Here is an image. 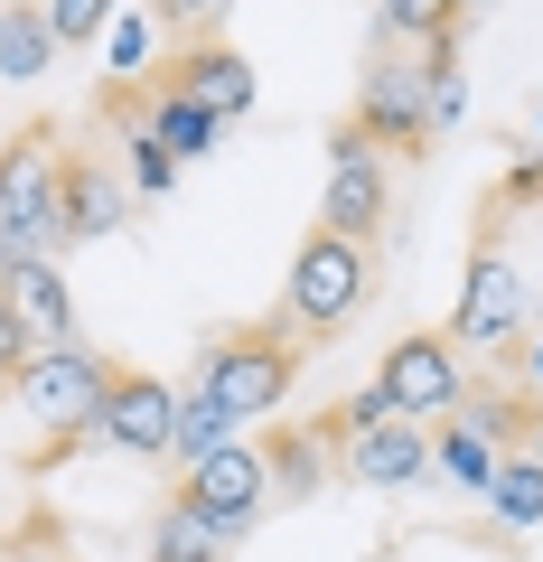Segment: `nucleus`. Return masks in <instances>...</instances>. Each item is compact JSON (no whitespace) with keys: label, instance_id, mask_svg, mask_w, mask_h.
Listing matches in <instances>:
<instances>
[{"label":"nucleus","instance_id":"nucleus-17","mask_svg":"<svg viewBox=\"0 0 543 562\" xmlns=\"http://www.w3.org/2000/svg\"><path fill=\"white\" fill-rule=\"evenodd\" d=\"M487 516H497L506 535H534V525H543V441H516L497 460V479H487Z\"/></svg>","mask_w":543,"mask_h":562},{"label":"nucleus","instance_id":"nucleus-10","mask_svg":"<svg viewBox=\"0 0 543 562\" xmlns=\"http://www.w3.org/2000/svg\"><path fill=\"white\" fill-rule=\"evenodd\" d=\"M160 85H169V94H188L197 113H216V122H244V113H253V94H262L253 57H244L235 38H188L179 57L160 66Z\"/></svg>","mask_w":543,"mask_h":562},{"label":"nucleus","instance_id":"nucleus-13","mask_svg":"<svg viewBox=\"0 0 543 562\" xmlns=\"http://www.w3.org/2000/svg\"><path fill=\"white\" fill-rule=\"evenodd\" d=\"M0 301H10V319H20L38 347H66V338H76V291H66L57 262H38V254L10 262V272H0Z\"/></svg>","mask_w":543,"mask_h":562},{"label":"nucleus","instance_id":"nucleus-18","mask_svg":"<svg viewBox=\"0 0 543 562\" xmlns=\"http://www.w3.org/2000/svg\"><path fill=\"white\" fill-rule=\"evenodd\" d=\"M57 57H66V47H57V29H47L38 0H0V76H10V85H38Z\"/></svg>","mask_w":543,"mask_h":562},{"label":"nucleus","instance_id":"nucleus-29","mask_svg":"<svg viewBox=\"0 0 543 562\" xmlns=\"http://www.w3.org/2000/svg\"><path fill=\"white\" fill-rule=\"evenodd\" d=\"M516 366H524V375L543 384V338H524V347H516Z\"/></svg>","mask_w":543,"mask_h":562},{"label":"nucleus","instance_id":"nucleus-1","mask_svg":"<svg viewBox=\"0 0 543 562\" xmlns=\"http://www.w3.org/2000/svg\"><path fill=\"white\" fill-rule=\"evenodd\" d=\"M301 366H309V338L272 310V319H244V328H225V338H206L197 347V394H216L225 413L253 431V422H272L291 403V384H301Z\"/></svg>","mask_w":543,"mask_h":562},{"label":"nucleus","instance_id":"nucleus-12","mask_svg":"<svg viewBox=\"0 0 543 562\" xmlns=\"http://www.w3.org/2000/svg\"><path fill=\"white\" fill-rule=\"evenodd\" d=\"M338 469L357 487H412V479H431V422H375V431H357V441L338 450Z\"/></svg>","mask_w":543,"mask_h":562},{"label":"nucleus","instance_id":"nucleus-16","mask_svg":"<svg viewBox=\"0 0 543 562\" xmlns=\"http://www.w3.org/2000/svg\"><path fill=\"white\" fill-rule=\"evenodd\" d=\"M253 441H262V460H272V497H319V487L338 479V450H328L309 422L301 431H253Z\"/></svg>","mask_w":543,"mask_h":562},{"label":"nucleus","instance_id":"nucleus-28","mask_svg":"<svg viewBox=\"0 0 543 562\" xmlns=\"http://www.w3.org/2000/svg\"><path fill=\"white\" fill-rule=\"evenodd\" d=\"M10 562H76V553L57 543V525H29V535H20V553H10Z\"/></svg>","mask_w":543,"mask_h":562},{"label":"nucleus","instance_id":"nucleus-5","mask_svg":"<svg viewBox=\"0 0 543 562\" xmlns=\"http://www.w3.org/2000/svg\"><path fill=\"white\" fill-rule=\"evenodd\" d=\"M57 169H66V140L57 122H20L0 140V225L20 235V262H57L66 254V225H57Z\"/></svg>","mask_w":543,"mask_h":562},{"label":"nucleus","instance_id":"nucleus-2","mask_svg":"<svg viewBox=\"0 0 543 562\" xmlns=\"http://www.w3.org/2000/svg\"><path fill=\"white\" fill-rule=\"evenodd\" d=\"M506 225H516V206L487 188L478 235H468V272H460V310H450L460 357H516L524 347V262L506 244Z\"/></svg>","mask_w":543,"mask_h":562},{"label":"nucleus","instance_id":"nucleus-32","mask_svg":"<svg viewBox=\"0 0 543 562\" xmlns=\"http://www.w3.org/2000/svg\"><path fill=\"white\" fill-rule=\"evenodd\" d=\"M0 562H10V553H0Z\"/></svg>","mask_w":543,"mask_h":562},{"label":"nucleus","instance_id":"nucleus-8","mask_svg":"<svg viewBox=\"0 0 543 562\" xmlns=\"http://www.w3.org/2000/svg\"><path fill=\"white\" fill-rule=\"evenodd\" d=\"M179 497L197 506V516H216L225 535L244 543L262 525V506H272V460H262V441L244 431V441H225V450H206V460L179 469Z\"/></svg>","mask_w":543,"mask_h":562},{"label":"nucleus","instance_id":"nucleus-26","mask_svg":"<svg viewBox=\"0 0 543 562\" xmlns=\"http://www.w3.org/2000/svg\"><path fill=\"white\" fill-rule=\"evenodd\" d=\"M150 38H160V20H150V10H142V20H122V29H113V76H122V85H132V76L150 66Z\"/></svg>","mask_w":543,"mask_h":562},{"label":"nucleus","instance_id":"nucleus-3","mask_svg":"<svg viewBox=\"0 0 543 562\" xmlns=\"http://www.w3.org/2000/svg\"><path fill=\"white\" fill-rule=\"evenodd\" d=\"M365 301H375V244H347L328 225H309V244L291 254V281H282V319L309 347H328V338L357 328Z\"/></svg>","mask_w":543,"mask_h":562},{"label":"nucleus","instance_id":"nucleus-22","mask_svg":"<svg viewBox=\"0 0 543 562\" xmlns=\"http://www.w3.org/2000/svg\"><path fill=\"white\" fill-rule=\"evenodd\" d=\"M460 0H384V38H412V47H460Z\"/></svg>","mask_w":543,"mask_h":562},{"label":"nucleus","instance_id":"nucleus-7","mask_svg":"<svg viewBox=\"0 0 543 562\" xmlns=\"http://www.w3.org/2000/svg\"><path fill=\"white\" fill-rule=\"evenodd\" d=\"M375 384H384V403H394L403 422H450L460 394H468V357H460L450 328H403V338L384 347Z\"/></svg>","mask_w":543,"mask_h":562},{"label":"nucleus","instance_id":"nucleus-20","mask_svg":"<svg viewBox=\"0 0 543 562\" xmlns=\"http://www.w3.org/2000/svg\"><path fill=\"white\" fill-rule=\"evenodd\" d=\"M225 441H244V422L225 413L216 394H197V384H179V431H169V460H206V450H225Z\"/></svg>","mask_w":543,"mask_h":562},{"label":"nucleus","instance_id":"nucleus-6","mask_svg":"<svg viewBox=\"0 0 543 562\" xmlns=\"http://www.w3.org/2000/svg\"><path fill=\"white\" fill-rule=\"evenodd\" d=\"M460 47H422V57H375L357 76V122L375 132V150H403V160H422L431 140V66H450Z\"/></svg>","mask_w":543,"mask_h":562},{"label":"nucleus","instance_id":"nucleus-31","mask_svg":"<svg viewBox=\"0 0 543 562\" xmlns=\"http://www.w3.org/2000/svg\"><path fill=\"white\" fill-rule=\"evenodd\" d=\"M534 132H543V122H534Z\"/></svg>","mask_w":543,"mask_h":562},{"label":"nucleus","instance_id":"nucleus-4","mask_svg":"<svg viewBox=\"0 0 543 562\" xmlns=\"http://www.w3.org/2000/svg\"><path fill=\"white\" fill-rule=\"evenodd\" d=\"M103 394H113V357H94L84 338H66V347H38V357L20 366V394H10V403L47 431V460H57V450H84V441H94Z\"/></svg>","mask_w":543,"mask_h":562},{"label":"nucleus","instance_id":"nucleus-19","mask_svg":"<svg viewBox=\"0 0 543 562\" xmlns=\"http://www.w3.org/2000/svg\"><path fill=\"white\" fill-rule=\"evenodd\" d=\"M235 553V535H225L216 516H197V506L169 487V506L150 516V562H225Z\"/></svg>","mask_w":543,"mask_h":562},{"label":"nucleus","instance_id":"nucleus-14","mask_svg":"<svg viewBox=\"0 0 543 562\" xmlns=\"http://www.w3.org/2000/svg\"><path fill=\"white\" fill-rule=\"evenodd\" d=\"M122 216H132V206H122V179L103 160H84V150H66V169H57V225H66V244L113 235Z\"/></svg>","mask_w":543,"mask_h":562},{"label":"nucleus","instance_id":"nucleus-23","mask_svg":"<svg viewBox=\"0 0 543 562\" xmlns=\"http://www.w3.org/2000/svg\"><path fill=\"white\" fill-rule=\"evenodd\" d=\"M142 10L188 47V38H225V10H235V0H142Z\"/></svg>","mask_w":543,"mask_h":562},{"label":"nucleus","instance_id":"nucleus-25","mask_svg":"<svg viewBox=\"0 0 543 562\" xmlns=\"http://www.w3.org/2000/svg\"><path fill=\"white\" fill-rule=\"evenodd\" d=\"M132 188H142V198H169V188H179V160H169L150 132H132Z\"/></svg>","mask_w":543,"mask_h":562},{"label":"nucleus","instance_id":"nucleus-21","mask_svg":"<svg viewBox=\"0 0 543 562\" xmlns=\"http://www.w3.org/2000/svg\"><path fill=\"white\" fill-rule=\"evenodd\" d=\"M497 460H506V450L478 441L468 422H441V431H431V469H441V479H460V487H478V497H487V479H497Z\"/></svg>","mask_w":543,"mask_h":562},{"label":"nucleus","instance_id":"nucleus-15","mask_svg":"<svg viewBox=\"0 0 543 562\" xmlns=\"http://www.w3.org/2000/svg\"><path fill=\"white\" fill-rule=\"evenodd\" d=\"M132 132H150V140L169 150V160L188 169L197 150H216V132H225V122H216V113H197L188 94H169V85L150 76V85H142V122H132Z\"/></svg>","mask_w":543,"mask_h":562},{"label":"nucleus","instance_id":"nucleus-9","mask_svg":"<svg viewBox=\"0 0 543 562\" xmlns=\"http://www.w3.org/2000/svg\"><path fill=\"white\" fill-rule=\"evenodd\" d=\"M169 431H179V384L142 375V366H113V394L94 413V441L122 460H169Z\"/></svg>","mask_w":543,"mask_h":562},{"label":"nucleus","instance_id":"nucleus-11","mask_svg":"<svg viewBox=\"0 0 543 562\" xmlns=\"http://www.w3.org/2000/svg\"><path fill=\"white\" fill-rule=\"evenodd\" d=\"M319 225L347 244H375L394 225V160L365 150V160H328V188H319Z\"/></svg>","mask_w":543,"mask_h":562},{"label":"nucleus","instance_id":"nucleus-24","mask_svg":"<svg viewBox=\"0 0 543 562\" xmlns=\"http://www.w3.org/2000/svg\"><path fill=\"white\" fill-rule=\"evenodd\" d=\"M38 10H47V29H57V47H94L122 0H38Z\"/></svg>","mask_w":543,"mask_h":562},{"label":"nucleus","instance_id":"nucleus-30","mask_svg":"<svg viewBox=\"0 0 543 562\" xmlns=\"http://www.w3.org/2000/svg\"><path fill=\"white\" fill-rule=\"evenodd\" d=\"M460 10H487V0H460Z\"/></svg>","mask_w":543,"mask_h":562},{"label":"nucleus","instance_id":"nucleus-27","mask_svg":"<svg viewBox=\"0 0 543 562\" xmlns=\"http://www.w3.org/2000/svg\"><path fill=\"white\" fill-rule=\"evenodd\" d=\"M29 357H38V338H29V328L10 319V301H0V403L20 394V366H29Z\"/></svg>","mask_w":543,"mask_h":562}]
</instances>
